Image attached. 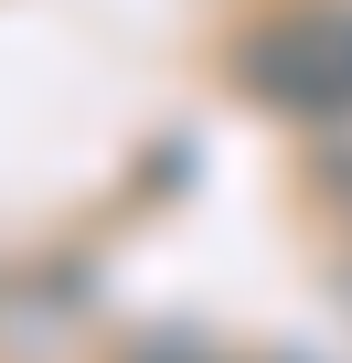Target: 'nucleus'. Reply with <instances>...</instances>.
Returning a JSON list of instances; mask_svg holds the SVG:
<instances>
[{
  "label": "nucleus",
  "instance_id": "nucleus-1",
  "mask_svg": "<svg viewBox=\"0 0 352 363\" xmlns=\"http://www.w3.org/2000/svg\"><path fill=\"white\" fill-rule=\"evenodd\" d=\"M235 86L267 118L331 128L352 118V0H278L235 33Z\"/></svg>",
  "mask_w": 352,
  "mask_h": 363
}]
</instances>
